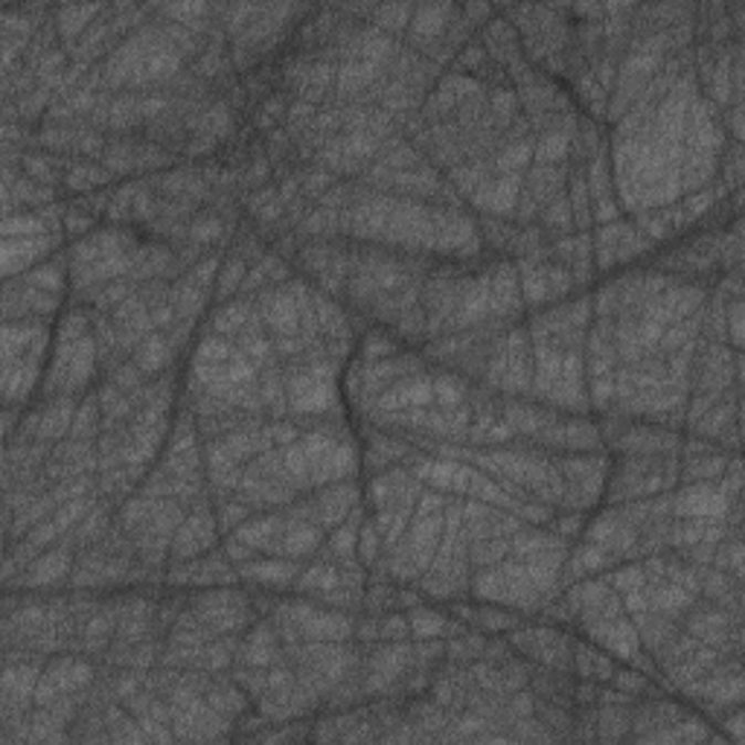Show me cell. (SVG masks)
<instances>
[{
	"mask_svg": "<svg viewBox=\"0 0 745 745\" xmlns=\"http://www.w3.org/2000/svg\"><path fill=\"white\" fill-rule=\"evenodd\" d=\"M219 539H222V533H219V524H216L213 501L199 504V507H190L183 524L172 536L169 563H190V559H196V556L207 554L210 547L219 545Z\"/></svg>",
	"mask_w": 745,
	"mask_h": 745,
	"instance_id": "obj_1",
	"label": "cell"
},
{
	"mask_svg": "<svg viewBox=\"0 0 745 745\" xmlns=\"http://www.w3.org/2000/svg\"><path fill=\"white\" fill-rule=\"evenodd\" d=\"M309 559H283V556H254L248 563L237 565V574L242 583L265 591H292L294 579L301 577L303 565Z\"/></svg>",
	"mask_w": 745,
	"mask_h": 745,
	"instance_id": "obj_2",
	"label": "cell"
},
{
	"mask_svg": "<svg viewBox=\"0 0 745 745\" xmlns=\"http://www.w3.org/2000/svg\"><path fill=\"white\" fill-rule=\"evenodd\" d=\"M64 233L30 239H3V277H18L62 251Z\"/></svg>",
	"mask_w": 745,
	"mask_h": 745,
	"instance_id": "obj_3",
	"label": "cell"
},
{
	"mask_svg": "<svg viewBox=\"0 0 745 745\" xmlns=\"http://www.w3.org/2000/svg\"><path fill=\"white\" fill-rule=\"evenodd\" d=\"M458 15V7L454 3H426V7H413V18L405 32L402 44L405 48L417 50L422 53L426 48H431L434 41L443 39V32L449 30L452 18Z\"/></svg>",
	"mask_w": 745,
	"mask_h": 745,
	"instance_id": "obj_4",
	"label": "cell"
},
{
	"mask_svg": "<svg viewBox=\"0 0 745 745\" xmlns=\"http://www.w3.org/2000/svg\"><path fill=\"white\" fill-rule=\"evenodd\" d=\"M105 12V3H62L53 12V24H56L59 39H62L64 50L73 53L76 41L85 35V30L94 24L96 18Z\"/></svg>",
	"mask_w": 745,
	"mask_h": 745,
	"instance_id": "obj_5",
	"label": "cell"
},
{
	"mask_svg": "<svg viewBox=\"0 0 745 745\" xmlns=\"http://www.w3.org/2000/svg\"><path fill=\"white\" fill-rule=\"evenodd\" d=\"M178 356H181V349L169 342L167 333H160L158 329V333H151L149 338L140 342V347L132 353V361L144 370L146 379H158V376L172 370Z\"/></svg>",
	"mask_w": 745,
	"mask_h": 745,
	"instance_id": "obj_6",
	"label": "cell"
},
{
	"mask_svg": "<svg viewBox=\"0 0 745 745\" xmlns=\"http://www.w3.org/2000/svg\"><path fill=\"white\" fill-rule=\"evenodd\" d=\"M117 183L108 169L99 164V160H82L73 158L71 169L64 175L62 183V199H76V196H91L96 190H105V187H112Z\"/></svg>",
	"mask_w": 745,
	"mask_h": 745,
	"instance_id": "obj_7",
	"label": "cell"
},
{
	"mask_svg": "<svg viewBox=\"0 0 745 745\" xmlns=\"http://www.w3.org/2000/svg\"><path fill=\"white\" fill-rule=\"evenodd\" d=\"M248 269H251V265H248L242 256L233 254V251H224L222 269H219V274H216L213 303H224V301H230V297H237L239 286H242V280H245V274H248Z\"/></svg>",
	"mask_w": 745,
	"mask_h": 745,
	"instance_id": "obj_8",
	"label": "cell"
},
{
	"mask_svg": "<svg viewBox=\"0 0 745 745\" xmlns=\"http://www.w3.org/2000/svg\"><path fill=\"white\" fill-rule=\"evenodd\" d=\"M411 18H413V7H405V3L402 7H397V3H394V7L372 9V15L367 24L379 27L381 32H388V35L402 41L405 32H408V24H411Z\"/></svg>",
	"mask_w": 745,
	"mask_h": 745,
	"instance_id": "obj_9",
	"label": "cell"
},
{
	"mask_svg": "<svg viewBox=\"0 0 745 745\" xmlns=\"http://www.w3.org/2000/svg\"><path fill=\"white\" fill-rule=\"evenodd\" d=\"M376 629H379V641H411V623L405 611L376 615Z\"/></svg>",
	"mask_w": 745,
	"mask_h": 745,
	"instance_id": "obj_10",
	"label": "cell"
}]
</instances>
